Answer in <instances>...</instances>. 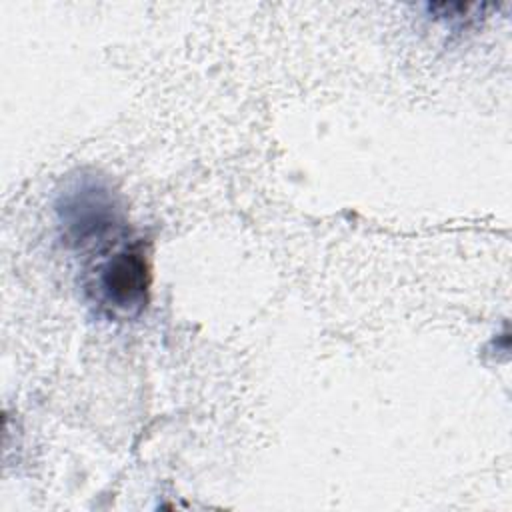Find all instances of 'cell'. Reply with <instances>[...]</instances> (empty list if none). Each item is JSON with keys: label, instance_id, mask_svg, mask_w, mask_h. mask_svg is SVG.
Instances as JSON below:
<instances>
[{"label": "cell", "instance_id": "cell-1", "mask_svg": "<svg viewBox=\"0 0 512 512\" xmlns=\"http://www.w3.org/2000/svg\"><path fill=\"white\" fill-rule=\"evenodd\" d=\"M152 284V266L148 252L140 240L120 244L98 266L96 290L104 304L122 310L138 312L148 302Z\"/></svg>", "mask_w": 512, "mask_h": 512}, {"label": "cell", "instance_id": "cell-2", "mask_svg": "<svg viewBox=\"0 0 512 512\" xmlns=\"http://www.w3.org/2000/svg\"><path fill=\"white\" fill-rule=\"evenodd\" d=\"M56 212L64 230V242L72 246H86L106 238L118 222L112 194L92 180L64 192Z\"/></svg>", "mask_w": 512, "mask_h": 512}]
</instances>
